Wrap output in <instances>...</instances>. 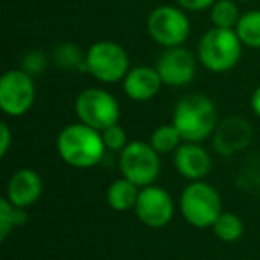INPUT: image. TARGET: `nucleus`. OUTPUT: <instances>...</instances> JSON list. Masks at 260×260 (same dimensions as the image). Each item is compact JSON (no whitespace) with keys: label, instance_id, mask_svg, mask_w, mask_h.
I'll return each instance as SVG.
<instances>
[{"label":"nucleus","instance_id":"7ed1b4c3","mask_svg":"<svg viewBox=\"0 0 260 260\" xmlns=\"http://www.w3.org/2000/svg\"><path fill=\"white\" fill-rule=\"evenodd\" d=\"M242 41L234 29H210L198 45L200 62L214 73L232 70L241 59Z\"/></svg>","mask_w":260,"mask_h":260},{"label":"nucleus","instance_id":"a211bd4d","mask_svg":"<svg viewBox=\"0 0 260 260\" xmlns=\"http://www.w3.org/2000/svg\"><path fill=\"white\" fill-rule=\"evenodd\" d=\"M239 18H241V15H239L235 0H217L210 8V22L217 29H234Z\"/></svg>","mask_w":260,"mask_h":260},{"label":"nucleus","instance_id":"20e7f679","mask_svg":"<svg viewBox=\"0 0 260 260\" xmlns=\"http://www.w3.org/2000/svg\"><path fill=\"white\" fill-rule=\"evenodd\" d=\"M180 210L187 223L196 228L214 226L221 214V196L210 184L194 180L180 196Z\"/></svg>","mask_w":260,"mask_h":260},{"label":"nucleus","instance_id":"f03ea898","mask_svg":"<svg viewBox=\"0 0 260 260\" xmlns=\"http://www.w3.org/2000/svg\"><path fill=\"white\" fill-rule=\"evenodd\" d=\"M217 114L214 102L205 94H187L175 107L173 125L185 143H200L214 132Z\"/></svg>","mask_w":260,"mask_h":260},{"label":"nucleus","instance_id":"0eeeda50","mask_svg":"<svg viewBox=\"0 0 260 260\" xmlns=\"http://www.w3.org/2000/svg\"><path fill=\"white\" fill-rule=\"evenodd\" d=\"M75 111L80 121L100 130V132L107 126L118 123L119 119L118 100L111 93L98 89V87L84 89L77 96Z\"/></svg>","mask_w":260,"mask_h":260},{"label":"nucleus","instance_id":"2eb2a0df","mask_svg":"<svg viewBox=\"0 0 260 260\" xmlns=\"http://www.w3.org/2000/svg\"><path fill=\"white\" fill-rule=\"evenodd\" d=\"M251 139V130L248 123L239 118H230L219 126L216 136V146L221 153H234L244 150Z\"/></svg>","mask_w":260,"mask_h":260},{"label":"nucleus","instance_id":"4be33fe9","mask_svg":"<svg viewBox=\"0 0 260 260\" xmlns=\"http://www.w3.org/2000/svg\"><path fill=\"white\" fill-rule=\"evenodd\" d=\"M15 205L8 198L0 200V239L4 241L9 230L15 226Z\"/></svg>","mask_w":260,"mask_h":260},{"label":"nucleus","instance_id":"f257e3e1","mask_svg":"<svg viewBox=\"0 0 260 260\" xmlns=\"http://www.w3.org/2000/svg\"><path fill=\"white\" fill-rule=\"evenodd\" d=\"M102 132L86 123H72L61 130L57 138V152L68 166L86 168L96 166L105 153Z\"/></svg>","mask_w":260,"mask_h":260},{"label":"nucleus","instance_id":"ddd939ff","mask_svg":"<svg viewBox=\"0 0 260 260\" xmlns=\"http://www.w3.org/2000/svg\"><path fill=\"white\" fill-rule=\"evenodd\" d=\"M210 155L198 143H184L175 152V168L189 180H202L210 171Z\"/></svg>","mask_w":260,"mask_h":260},{"label":"nucleus","instance_id":"393cba45","mask_svg":"<svg viewBox=\"0 0 260 260\" xmlns=\"http://www.w3.org/2000/svg\"><path fill=\"white\" fill-rule=\"evenodd\" d=\"M251 109H253V112L260 118V87H256L255 93H253V96H251Z\"/></svg>","mask_w":260,"mask_h":260},{"label":"nucleus","instance_id":"1a4fd4ad","mask_svg":"<svg viewBox=\"0 0 260 260\" xmlns=\"http://www.w3.org/2000/svg\"><path fill=\"white\" fill-rule=\"evenodd\" d=\"M36 86L29 72L9 70L0 79V107L9 116H22L32 107Z\"/></svg>","mask_w":260,"mask_h":260},{"label":"nucleus","instance_id":"f3484780","mask_svg":"<svg viewBox=\"0 0 260 260\" xmlns=\"http://www.w3.org/2000/svg\"><path fill=\"white\" fill-rule=\"evenodd\" d=\"M239 40L249 48H260V11H249L239 18L235 25Z\"/></svg>","mask_w":260,"mask_h":260},{"label":"nucleus","instance_id":"9d476101","mask_svg":"<svg viewBox=\"0 0 260 260\" xmlns=\"http://www.w3.org/2000/svg\"><path fill=\"white\" fill-rule=\"evenodd\" d=\"M134 210L143 224L150 228H160L173 219L175 205L171 196L162 187L146 185L139 192Z\"/></svg>","mask_w":260,"mask_h":260},{"label":"nucleus","instance_id":"f8f14e48","mask_svg":"<svg viewBox=\"0 0 260 260\" xmlns=\"http://www.w3.org/2000/svg\"><path fill=\"white\" fill-rule=\"evenodd\" d=\"M43 192V180L34 170H18L8 182V200L15 207L27 209L40 200Z\"/></svg>","mask_w":260,"mask_h":260},{"label":"nucleus","instance_id":"5701e85b","mask_svg":"<svg viewBox=\"0 0 260 260\" xmlns=\"http://www.w3.org/2000/svg\"><path fill=\"white\" fill-rule=\"evenodd\" d=\"M217 0H177V4L185 11H205L210 9Z\"/></svg>","mask_w":260,"mask_h":260},{"label":"nucleus","instance_id":"dca6fc26","mask_svg":"<svg viewBox=\"0 0 260 260\" xmlns=\"http://www.w3.org/2000/svg\"><path fill=\"white\" fill-rule=\"evenodd\" d=\"M139 185L134 182H130L128 178H119L114 180L107 189V203L111 209L118 210V212H125V210L136 209V203L139 198Z\"/></svg>","mask_w":260,"mask_h":260},{"label":"nucleus","instance_id":"412c9836","mask_svg":"<svg viewBox=\"0 0 260 260\" xmlns=\"http://www.w3.org/2000/svg\"><path fill=\"white\" fill-rule=\"evenodd\" d=\"M102 139H104V145L111 152H121L128 141H126V132L123 126H119L118 123L107 126V128L102 130Z\"/></svg>","mask_w":260,"mask_h":260},{"label":"nucleus","instance_id":"6ab92c4d","mask_svg":"<svg viewBox=\"0 0 260 260\" xmlns=\"http://www.w3.org/2000/svg\"><path fill=\"white\" fill-rule=\"evenodd\" d=\"M214 234L224 242H234L244 232V224H242L241 217L234 212H221L219 217L214 223Z\"/></svg>","mask_w":260,"mask_h":260},{"label":"nucleus","instance_id":"6e6552de","mask_svg":"<svg viewBox=\"0 0 260 260\" xmlns=\"http://www.w3.org/2000/svg\"><path fill=\"white\" fill-rule=\"evenodd\" d=\"M189 18L173 6H159L148 16V32L155 43L166 48L182 47L189 38Z\"/></svg>","mask_w":260,"mask_h":260},{"label":"nucleus","instance_id":"a878e982","mask_svg":"<svg viewBox=\"0 0 260 260\" xmlns=\"http://www.w3.org/2000/svg\"><path fill=\"white\" fill-rule=\"evenodd\" d=\"M235 2H249V0H235Z\"/></svg>","mask_w":260,"mask_h":260},{"label":"nucleus","instance_id":"9b49d317","mask_svg":"<svg viewBox=\"0 0 260 260\" xmlns=\"http://www.w3.org/2000/svg\"><path fill=\"white\" fill-rule=\"evenodd\" d=\"M157 72L162 79V84L166 86H185L194 79L196 59L192 52L182 47L166 48L157 61Z\"/></svg>","mask_w":260,"mask_h":260},{"label":"nucleus","instance_id":"423d86ee","mask_svg":"<svg viewBox=\"0 0 260 260\" xmlns=\"http://www.w3.org/2000/svg\"><path fill=\"white\" fill-rule=\"evenodd\" d=\"M119 170L123 177L134 182L139 187L152 185L160 171L159 153L150 143L132 141L121 150L119 155Z\"/></svg>","mask_w":260,"mask_h":260},{"label":"nucleus","instance_id":"b1692460","mask_svg":"<svg viewBox=\"0 0 260 260\" xmlns=\"http://www.w3.org/2000/svg\"><path fill=\"white\" fill-rule=\"evenodd\" d=\"M0 138H2V145H0V155L4 157L9 150V145H11V132H9V126L6 121L0 123Z\"/></svg>","mask_w":260,"mask_h":260},{"label":"nucleus","instance_id":"4468645a","mask_svg":"<svg viewBox=\"0 0 260 260\" xmlns=\"http://www.w3.org/2000/svg\"><path fill=\"white\" fill-rule=\"evenodd\" d=\"M160 86H162V79L159 72L157 68H150V66L132 68L123 79V89L126 96L136 102H146L153 98L159 93Z\"/></svg>","mask_w":260,"mask_h":260},{"label":"nucleus","instance_id":"aec40b11","mask_svg":"<svg viewBox=\"0 0 260 260\" xmlns=\"http://www.w3.org/2000/svg\"><path fill=\"white\" fill-rule=\"evenodd\" d=\"M182 134L178 132L177 126L171 123V125H162L155 130L150 139V145L155 148L157 153H170L177 152V148L180 146Z\"/></svg>","mask_w":260,"mask_h":260},{"label":"nucleus","instance_id":"39448f33","mask_svg":"<svg viewBox=\"0 0 260 260\" xmlns=\"http://www.w3.org/2000/svg\"><path fill=\"white\" fill-rule=\"evenodd\" d=\"M86 70L96 80L105 84L118 82L126 77L128 54L114 41H98L91 45L86 54Z\"/></svg>","mask_w":260,"mask_h":260}]
</instances>
